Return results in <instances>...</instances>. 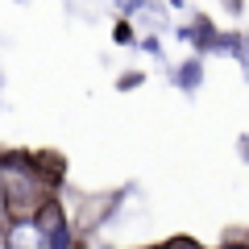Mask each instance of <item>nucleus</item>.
<instances>
[{
	"mask_svg": "<svg viewBox=\"0 0 249 249\" xmlns=\"http://www.w3.org/2000/svg\"><path fill=\"white\" fill-rule=\"evenodd\" d=\"M58 178V162L46 154H0V196L13 220H34Z\"/></svg>",
	"mask_w": 249,
	"mask_h": 249,
	"instance_id": "1",
	"label": "nucleus"
},
{
	"mask_svg": "<svg viewBox=\"0 0 249 249\" xmlns=\"http://www.w3.org/2000/svg\"><path fill=\"white\" fill-rule=\"evenodd\" d=\"M34 220H37V229L46 232V245H50V249H71V229H67V212H62V204H58L54 196L42 204V212H37Z\"/></svg>",
	"mask_w": 249,
	"mask_h": 249,
	"instance_id": "2",
	"label": "nucleus"
},
{
	"mask_svg": "<svg viewBox=\"0 0 249 249\" xmlns=\"http://www.w3.org/2000/svg\"><path fill=\"white\" fill-rule=\"evenodd\" d=\"M9 249H50L46 232L37 229V220H17L9 229Z\"/></svg>",
	"mask_w": 249,
	"mask_h": 249,
	"instance_id": "3",
	"label": "nucleus"
},
{
	"mask_svg": "<svg viewBox=\"0 0 249 249\" xmlns=\"http://www.w3.org/2000/svg\"><path fill=\"white\" fill-rule=\"evenodd\" d=\"M220 249H249V245H237V241H232V245H220Z\"/></svg>",
	"mask_w": 249,
	"mask_h": 249,
	"instance_id": "4",
	"label": "nucleus"
}]
</instances>
